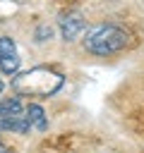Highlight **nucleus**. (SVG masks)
<instances>
[{"label":"nucleus","instance_id":"nucleus-7","mask_svg":"<svg viewBox=\"0 0 144 153\" xmlns=\"http://www.w3.org/2000/svg\"><path fill=\"white\" fill-rule=\"evenodd\" d=\"M36 36H38V41H46V38H50V26H41Z\"/></svg>","mask_w":144,"mask_h":153},{"label":"nucleus","instance_id":"nucleus-8","mask_svg":"<svg viewBox=\"0 0 144 153\" xmlns=\"http://www.w3.org/2000/svg\"><path fill=\"white\" fill-rule=\"evenodd\" d=\"M0 153H7V148H5V146H2V143H0Z\"/></svg>","mask_w":144,"mask_h":153},{"label":"nucleus","instance_id":"nucleus-2","mask_svg":"<svg viewBox=\"0 0 144 153\" xmlns=\"http://www.w3.org/2000/svg\"><path fill=\"white\" fill-rule=\"evenodd\" d=\"M127 43H130V33L122 26H115V24L94 26L86 33V38H84V48L91 55H101V57L113 55V53H120Z\"/></svg>","mask_w":144,"mask_h":153},{"label":"nucleus","instance_id":"nucleus-9","mask_svg":"<svg viewBox=\"0 0 144 153\" xmlns=\"http://www.w3.org/2000/svg\"><path fill=\"white\" fill-rule=\"evenodd\" d=\"M2 88H5V84H2V79H0V93H2Z\"/></svg>","mask_w":144,"mask_h":153},{"label":"nucleus","instance_id":"nucleus-6","mask_svg":"<svg viewBox=\"0 0 144 153\" xmlns=\"http://www.w3.org/2000/svg\"><path fill=\"white\" fill-rule=\"evenodd\" d=\"M26 117H29V124H31V129H38V131H43V129L48 127L46 112H43V108H41V105H36V103H29V105H26Z\"/></svg>","mask_w":144,"mask_h":153},{"label":"nucleus","instance_id":"nucleus-1","mask_svg":"<svg viewBox=\"0 0 144 153\" xmlns=\"http://www.w3.org/2000/svg\"><path fill=\"white\" fill-rule=\"evenodd\" d=\"M62 84H65L62 72L53 67H31L22 74H14L12 79V88L19 96H36V98H48L58 93Z\"/></svg>","mask_w":144,"mask_h":153},{"label":"nucleus","instance_id":"nucleus-4","mask_svg":"<svg viewBox=\"0 0 144 153\" xmlns=\"http://www.w3.org/2000/svg\"><path fill=\"white\" fill-rule=\"evenodd\" d=\"M19 50H17V43L10 38V36H0V69L2 74L7 76H14L19 72Z\"/></svg>","mask_w":144,"mask_h":153},{"label":"nucleus","instance_id":"nucleus-5","mask_svg":"<svg viewBox=\"0 0 144 153\" xmlns=\"http://www.w3.org/2000/svg\"><path fill=\"white\" fill-rule=\"evenodd\" d=\"M58 26H60V36L65 41H74L84 29V19L79 12H65V14H60Z\"/></svg>","mask_w":144,"mask_h":153},{"label":"nucleus","instance_id":"nucleus-3","mask_svg":"<svg viewBox=\"0 0 144 153\" xmlns=\"http://www.w3.org/2000/svg\"><path fill=\"white\" fill-rule=\"evenodd\" d=\"M0 131H14V134H29L31 124L26 117V108L17 96L0 100Z\"/></svg>","mask_w":144,"mask_h":153}]
</instances>
